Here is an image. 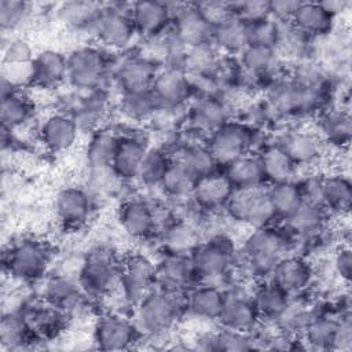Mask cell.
<instances>
[{"mask_svg":"<svg viewBox=\"0 0 352 352\" xmlns=\"http://www.w3.org/2000/svg\"><path fill=\"white\" fill-rule=\"evenodd\" d=\"M155 264L143 253H129L121 260L120 289L124 298L136 305L151 289H154Z\"/></svg>","mask_w":352,"mask_h":352,"instance_id":"obj_8","label":"cell"},{"mask_svg":"<svg viewBox=\"0 0 352 352\" xmlns=\"http://www.w3.org/2000/svg\"><path fill=\"white\" fill-rule=\"evenodd\" d=\"M172 160L161 148H148L139 169L138 179L146 186H157L161 183Z\"/></svg>","mask_w":352,"mask_h":352,"instance_id":"obj_49","label":"cell"},{"mask_svg":"<svg viewBox=\"0 0 352 352\" xmlns=\"http://www.w3.org/2000/svg\"><path fill=\"white\" fill-rule=\"evenodd\" d=\"M195 180L197 179L186 168V165L177 160V161L170 162L160 186L168 195L180 198V197L191 195Z\"/></svg>","mask_w":352,"mask_h":352,"instance_id":"obj_47","label":"cell"},{"mask_svg":"<svg viewBox=\"0 0 352 352\" xmlns=\"http://www.w3.org/2000/svg\"><path fill=\"white\" fill-rule=\"evenodd\" d=\"M33 116V103L21 91H14L1 96L0 120L4 129H14L30 120Z\"/></svg>","mask_w":352,"mask_h":352,"instance_id":"obj_41","label":"cell"},{"mask_svg":"<svg viewBox=\"0 0 352 352\" xmlns=\"http://www.w3.org/2000/svg\"><path fill=\"white\" fill-rule=\"evenodd\" d=\"M324 210L326 208L319 201L305 197L300 206L285 219L286 230L297 235L314 234L322 227L324 221Z\"/></svg>","mask_w":352,"mask_h":352,"instance_id":"obj_34","label":"cell"},{"mask_svg":"<svg viewBox=\"0 0 352 352\" xmlns=\"http://www.w3.org/2000/svg\"><path fill=\"white\" fill-rule=\"evenodd\" d=\"M28 14V3L19 0H0V25L3 30L16 28Z\"/></svg>","mask_w":352,"mask_h":352,"instance_id":"obj_56","label":"cell"},{"mask_svg":"<svg viewBox=\"0 0 352 352\" xmlns=\"http://www.w3.org/2000/svg\"><path fill=\"white\" fill-rule=\"evenodd\" d=\"M142 333L133 320L120 314L100 316L94 327V344L100 351H122L133 346Z\"/></svg>","mask_w":352,"mask_h":352,"instance_id":"obj_9","label":"cell"},{"mask_svg":"<svg viewBox=\"0 0 352 352\" xmlns=\"http://www.w3.org/2000/svg\"><path fill=\"white\" fill-rule=\"evenodd\" d=\"M92 201L81 187H65L55 198V212L58 220L66 228H78L91 214Z\"/></svg>","mask_w":352,"mask_h":352,"instance_id":"obj_19","label":"cell"},{"mask_svg":"<svg viewBox=\"0 0 352 352\" xmlns=\"http://www.w3.org/2000/svg\"><path fill=\"white\" fill-rule=\"evenodd\" d=\"M261 318L271 319L274 322L285 312L290 302V296L275 285L271 279L261 283L252 296Z\"/></svg>","mask_w":352,"mask_h":352,"instance_id":"obj_37","label":"cell"},{"mask_svg":"<svg viewBox=\"0 0 352 352\" xmlns=\"http://www.w3.org/2000/svg\"><path fill=\"white\" fill-rule=\"evenodd\" d=\"M261 315L252 297L239 293H226L223 309L217 322L221 327L252 333L257 329Z\"/></svg>","mask_w":352,"mask_h":352,"instance_id":"obj_14","label":"cell"},{"mask_svg":"<svg viewBox=\"0 0 352 352\" xmlns=\"http://www.w3.org/2000/svg\"><path fill=\"white\" fill-rule=\"evenodd\" d=\"M43 297L45 302L65 314L80 307L87 293L82 290L78 279L74 280L66 275H56L45 282Z\"/></svg>","mask_w":352,"mask_h":352,"instance_id":"obj_25","label":"cell"},{"mask_svg":"<svg viewBox=\"0 0 352 352\" xmlns=\"http://www.w3.org/2000/svg\"><path fill=\"white\" fill-rule=\"evenodd\" d=\"M226 209L234 220L254 228L271 226L276 219L268 191L263 186L253 188H234Z\"/></svg>","mask_w":352,"mask_h":352,"instance_id":"obj_5","label":"cell"},{"mask_svg":"<svg viewBox=\"0 0 352 352\" xmlns=\"http://www.w3.org/2000/svg\"><path fill=\"white\" fill-rule=\"evenodd\" d=\"M118 138V135L106 129H99L94 132L88 142L85 153L88 165L96 170L110 168Z\"/></svg>","mask_w":352,"mask_h":352,"instance_id":"obj_40","label":"cell"},{"mask_svg":"<svg viewBox=\"0 0 352 352\" xmlns=\"http://www.w3.org/2000/svg\"><path fill=\"white\" fill-rule=\"evenodd\" d=\"M187 312L186 293L151 289L135 309V324L142 334L161 336L169 331Z\"/></svg>","mask_w":352,"mask_h":352,"instance_id":"obj_1","label":"cell"},{"mask_svg":"<svg viewBox=\"0 0 352 352\" xmlns=\"http://www.w3.org/2000/svg\"><path fill=\"white\" fill-rule=\"evenodd\" d=\"M224 300L226 293L217 286L208 283L199 285L191 287L186 293L187 312L201 319L217 320L223 309Z\"/></svg>","mask_w":352,"mask_h":352,"instance_id":"obj_27","label":"cell"},{"mask_svg":"<svg viewBox=\"0 0 352 352\" xmlns=\"http://www.w3.org/2000/svg\"><path fill=\"white\" fill-rule=\"evenodd\" d=\"M151 89L161 107L172 109L183 103L190 96L191 82L183 69L176 65L160 69Z\"/></svg>","mask_w":352,"mask_h":352,"instance_id":"obj_18","label":"cell"},{"mask_svg":"<svg viewBox=\"0 0 352 352\" xmlns=\"http://www.w3.org/2000/svg\"><path fill=\"white\" fill-rule=\"evenodd\" d=\"M120 107L122 114L129 120L144 121L154 117V114L161 109V104L153 89H146L122 94Z\"/></svg>","mask_w":352,"mask_h":352,"instance_id":"obj_43","label":"cell"},{"mask_svg":"<svg viewBox=\"0 0 352 352\" xmlns=\"http://www.w3.org/2000/svg\"><path fill=\"white\" fill-rule=\"evenodd\" d=\"M37 336L30 327L23 314H6L0 323V342L3 348L19 349L32 341V337Z\"/></svg>","mask_w":352,"mask_h":352,"instance_id":"obj_39","label":"cell"},{"mask_svg":"<svg viewBox=\"0 0 352 352\" xmlns=\"http://www.w3.org/2000/svg\"><path fill=\"white\" fill-rule=\"evenodd\" d=\"M32 69V85L40 88L58 87L67 78V56L56 50H44L34 56Z\"/></svg>","mask_w":352,"mask_h":352,"instance_id":"obj_26","label":"cell"},{"mask_svg":"<svg viewBox=\"0 0 352 352\" xmlns=\"http://www.w3.org/2000/svg\"><path fill=\"white\" fill-rule=\"evenodd\" d=\"M172 36L177 45L186 48L210 41L212 28L194 4H184L172 19Z\"/></svg>","mask_w":352,"mask_h":352,"instance_id":"obj_17","label":"cell"},{"mask_svg":"<svg viewBox=\"0 0 352 352\" xmlns=\"http://www.w3.org/2000/svg\"><path fill=\"white\" fill-rule=\"evenodd\" d=\"M318 201L333 212H348L352 201V184L348 176L336 173L318 184Z\"/></svg>","mask_w":352,"mask_h":352,"instance_id":"obj_29","label":"cell"},{"mask_svg":"<svg viewBox=\"0 0 352 352\" xmlns=\"http://www.w3.org/2000/svg\"><path fill=\"white\" fill-rule=\"evenodd\" d=\"M179 161H182L186 165V168L192 173L195 179L216 172L217 168V162L214 161L206 144L188 147Z\"/></svg>","mask_w":352,"mask_h":352,"instance_id":"obj_50","label":"cell"},{"mask_svg":"<svg viewBox=\"0 0 352 352\" xmlns=\"http://www.w3.org/2000/svg\"><path fill=\"white\" fill-rule=\"evenodd\" d=\"M78 124L73 116L54 113L48 116L40 126V139L43 144L54 153L69 150L77 140Z\"/></svg>","mask_w":352,"mask_h":352,"instance_id":"obj_21","label":"cell"},{"mask_svg":"<svg viewBox=\"0 0 352 352\" xmlns=\"http://www.w3.org/2000/svg\"><path fill=\"white\" fill-rule=\"evenodd\" d=\"M147 150L148 148L142 139L131 135L120 136L110 169L121 180L138 179Z\"/></svg>","mask_w":352,"mask_h":352,"instance_id":"obj_22","label":"cell"},{"mask_svg":"<svg viewBox=\"0 0 352 352\" xmlns=\"http://www.w3.org/2000/svg\"><path fill=\"white\" fill-rule=\"evenodd\" d=\"M78 111L73 116L78 126L95 125L106 111V98L99 94H91L87 96L77 109Z\"/></svg>","mask_w":352,"mask_h":352,"instance_id":"obj_51","label":"cell"},{"mask_svg":"<svg viewBox=\"0 0 352 352\" xmlns=\"http://www.w3.org/2000/svg\"><path fill=\"white\" fill-rule=\"evenodd\" d=\"M231 4L234 15L248 23L270 16V1H242Z\"/></svg>","mask_w":352,"mask_h":352,"instance_id":"obj_57","label":"cell"},{"mask_svg":"<svg viewBox=\"0 0 352 352\" xmlns=\"http://www.w3.org/2000/svg\"><path fill=\"white\" fill-rule=\"evenodd\" d=\"M99 41L113 50H124L133 40L136 32L129 10H124L120 4L104 6L95 28Z\"/></svg>","mask_w":352,"mask_h":352,"instance_id":"obj_11","label":"cell"},{"mask_svg":"<svg viewBox=\"0 0 352 352\" xmlns=\"http://www.w3.org/2000/svg\"><path fill=\"white\" fill-rule=\"evenodd\" d=\"M232 191L234 187L227 176L224 173L213 172L195 180L191 197L199 208L216 210L226 208Z\"/></svg>","mask_w":352,"mask_h":352,"instance_id":"obj_24","label":"cell"},{"mask_svg":"<svg viewBox=\"0 0 352 352\" xmlns=\"http://www.w3.org/2000/svg\"><path fill=\"white\" fill-rule=\"evenodd\" d=\"M290 245L289 232L275 228L272 224L254 228L243 245L246 270L256 278L271 275L276 263L286 256Z\"/></svg>","mask_w":352,"mask_h":352,"instance_id":"obj_2","label":"cell"},{"mask_svg":"<svg viewBox=\"0 0 352 352\" xmlns=\"http://www.w3.org/2000/svg\"><path fill=\"white\" fill-rule=\"evenodd\" d=\"M158 70L154 60L146 56H132L120 65L116 80L122 94L146 91L151 89Z\"/></svg>","mask_w":352,"mask_h":352,"instance_id":"obj_23","label":"cell"},{"mask_svg":"<svg viewBox=\"0 0 352 352\" xmlns=\"http://www.w3.org/2000/svg\"><path fill=\"white\" fill-rule=\"evenodd\" d=\"M197 282L190 254L168 252L157 264L154 274V287L166 292L186 293Z\"/></svg>","mask_w":352,"mask_h":352,"instance_id":"obj_12","label":"cell"},{"mask_svg":"<svg viewBox=\"0 0 352 352\" xmlns=\"http://www.w3.org/2000/svg\"><path fill=\"white\" fill-rule=\"evenodd\" d=\"M254 142V132L241 122H226L209 135L206 147L217 165L227 166L232 161L249 154Z\"/></svg>","mask_w":352,"mask_h":352,"instance_id":"obj_7","label":"cell"},{"mask_svg":"<svg viewBox=\"0 0 352 352\" xmlns=\"http://www.w3.org/2000/svg\"><path fill=\"white\" fill-rule=\"evenodd\" d=\"M217 346L219 351H250L256 349V340L250 333L236 331L221 327L217 331Z\"/></svg>","mask_w":352,"mask_h":352,"instance_id":"obj_53","label":"cell"},{"mask_svg":"<svg viewBox=\"0 0 352 352\" xmlns=\"http://www.w3.org/2000/svg\"><path fill=\"white\" fill-rule=\"evenodd\" d=\"M272 106L286 114H305L318 106L316 85H305L298 81L275 84L270 94Z\"/></svg>","mask_w":352,"mask_h":352,"instance_id":"obj_13","label":"cell"},{"mask_svg":"<svg viewBox=\"0 0 352 352\" xmlns=\"http://www.w3.org/2000/svg\"><path fill=\"white\" fill-rule=\"evenodd\" d=\"M224 175L234 188H253L265 183L258 155L246 154L226 166Z\"/></svg>","mask_w":352,"mask_h":352,"instance_id":"obj_35","label":"cell"},{"mask_svg":"<svg viewBox=\"0 0 352 352\" xmlns=\"http://www.w3.org/2000/svg\"><path fill=\"white\" fill-rule=\"evenodd\" d=\"M191 121L198 129L206 131L210 135L226 122H228V109L223 100L205 96L194 104L191 111Z\"/></svg>","mask_w":352,"mask_h":352,"instance_id":"obj_38","label":"cell"},{"mask_svg":"<svg viewBox=\"0 0 352 352\" xmlns=\"http://www.w3.org/2000/svg\"><path fill=\"white\" fill-rule=\"evenodd\" d=\"M334 19L336 16H333L323 7L322 3L301 1L290 23L305 36L318 37V36H326L333 30Z\"/></svg>","mask_w":352,"mask_h":352,"instance_id":"obj_28","label":"cell"},{"mask_svg":"<svg viewBox=\"0 0 352 352\" xmlns=\"http://www.w3.org/2000/svg\"><path fill=\"white\" fill-rule=\"evenodd\" d=\"M131 18L136 34L144 38H155L172 25V16L166 3L157 0L133 3L131 6Z\"/></svg>","mask_w":352,"mask_h":352,"instance_id":"obj_16","label":"cell"},{"mask_svg":"<svg viewBox=\"0 0 352 352\" xmlns=\"http://www.w3.org/2000/svg\"><path fill=\"white\" fill-rule=\"evenodd\" d=\"M323 4V7L333 15V16H337L340 12L345 11L351 3L349 1H345V0H330V1H320Z\"/></svg>","mask_w":352,"mask_h":352,"instance_id":"obj_61","label":"cell"},{"mask_svg":"<svg viewBox=\"0 0 352 352\" xmlns=\"http://www.w3.org/2000/svg\"><path fill=\"white\" fill-rule=\"evenodd\" d=\"M50 258V249L43 241L23 238L4 252L3 267L15 279L36 282L45 275Z\"/></svg>","mask_w":352,"mask_h":352,"instance_id":"obj_4","label":"cell"},{"mask_svg":"<svg viewBox=\"0 0 352 352\" xmlns=\"http://www.w3.org/2000/svg\"><path fill=\"white\" fill-rule=\"evenodd\" d=\"M104 4L87 0L65 1L56 8L58 19L70 29L95 28V23L103 11Z\"/></svg>","mask_w":352,"mask_h":352,"instance_id":"obj_31","label":"cell"},{"mask_svg":"<svg viewBox=\"0 0 352 352\" xmlns=\"http://www.w3.org/2000/svg\"><path fill=\"white\" fill-rule=\"evenodd\" d=\"M296 165H309L322 154V139L307 131H294L279 143Z\"/></svg>","mask_w":352,"mask_h":352,"instance_id":"obj_32","label":"cell"},{"mask_svg":"<svg viewBox=\"0 0 352 352\" xmlns=\"http://www.w3.org/2000/svg\"><path fill=\"white\" fill-rule=\"evenodd\" d=\"M210 41L216 50L228 54H241L250 43L249 23L238 16H232L212 30Z\"/></svg>","mask_w":352,"mask_h":352,"instance_id":"obj_30","label":"cell"},{"mask_svg":"<svg viewBox=\"0 0 352 352\" xmlns=\"http://www.w3.org/2000/svg\"><path fill=\"white\" fill-rule=\"evenodd\" d=\"M107 60L96 47H80L67 56V80L78 89H94L104 76Z\"/></svg>","mask_w":352,"mask_h":352,"instance_id":"obj_10","label":"cell"},{"mask_svg":"<svg viewBox=\"0 0 352 352\" xmlns=\"http://www.w3.org/2000/svg\"><path fill=\"white\" fill-rule=\"evenodd\" d=\"M188 77H205L217 66V50L212 41L186 48L179 65Z\"/></svg>","mask_w":352,"mask_h":352,"instance_id":"obj_36","label":"cell"},{"mask_svg":"<svg viewBox=\"0 0 352 352\" xmlns=\"http://www.w3.org/2000/svg\"><path fill=\"white\" fill-rule=\"evenodd\" d=\"M234 258V242L226 235H216L206 242L198 243L190 253L195 278L202 282L216 279L227 274Z\"/></svg>","mask_w":352,"mask_h":352,"instance_id":"obj_6","label":"cell"},{"mask_svg":"<svg viewBox=\"0 0 352 352\" xmlns=\"http://www.w3.org/2000/svg\"><path fill=\"white\" fill-rule=\"evenodd\" d=\"M121 260L107 246L91 249L81 264L78 282L87 296H106L120 287Z\"/></svg>","mask_w":352,"mask_h":352,"instance_id":"obj_3","label":"cell"},{"mask_svg":"<svg viewBox=\"0 0 352 352\" xmlns=\"http://www.w3.org/2000/svg\"><path fill=\"white\" fill-rule=\"evenodd\" d=\"M338 319L324 315H315L302 331L305 342L315 349H333Z\"/></svg>","mask_w":352,"mask_h":352,"instance_id":"obj_46","label":"cell"},{"mask_svg":"<svg viewBox=\"0 0 352 352\" xmlns=\"http://www.w3.org/2000/svg\"><path fill=\"white\" fill-rule=\"evenodd\" d=\"M334 270L344 282H349L352 272V253L348 246H342L337 252L334 257Z\"/></svg>","mask_w":352,"mask_h":352,"instance_id":"obj_60","label":"cell"},{"mask_svg":"<svg viewBox=\"0 0 352 352\" xmlns=\"http://www.w3.org/2000/svg\"><path fill=\"white\" fill-rule=\"evenodd\" d=\"M267 191L276 217L283 219L290 216L305 198L302 188L293 180L274 183Z\"/></svg>","mask_w":352,"mask_h":352,"instance_id":"obj_42","label":"cell"},{"mask_svg":"<svg viewBox=\"0 0 352 352\" xmlns=\"http://www.w3.org/2000/svg\"><path fill=\"white\" fill-rule=\"evenodd\" d=\"M322 136L331 144L342 147L349 143L351 138V117L345 110H330L320 118L319 122Z\"/></svg>","mask_w":352,"mask_h":352,"instance_id":"obj_45","label":"cell"},{"mask_svg":"<svg viewBox=\"0 0 352 352\" xmlns=\"http://www.w3.org/2000/svg\"><path fill=\"white\" fill-rule=\"evenodd\" d=\"M122 230L135 239H147L157 230V217L151 205L143 199L132 198L125 201L118 213Z\"/></svg>","mask_w":352,"mask_h":352,"instance_id":"obj_20","label":"cell"},{"mask_svg":"<svg viewBox=\"0 0 352 352\" xmlns=\"http://www.w3.org/2000/svg\"><path fill=\"white\" fill-rule=\"evenodd\" d=\"M164 243L170 253L190 254L199 242L198 235L191 226L183 221H175L166 227L164 232Z\"/></svg>","mask_w":352,"mask_h":352,"instance_id":"obj_48","label":"cell"},{"mask_svg":"<svg viewBox=\"0 0 352 352\" xmlns=\"http://www.w3.org/2000/svg\"><path fill=\"white\" fill-rule=\"evenodd\" d=\"M301 1L275 0L270 1V16L278 22H290Z\"/></svg>","mask_w":352,"mask_h":352,"instance_id":"obj_58","label":"cell"},{"mask_svg":"<svg viewBox=\"0 0 352 352\" xmlns=\"http://www.w3.org/2000/svg\"><path fill=\"white\" fill-rule=\"evenodd\" d=\"M270 279L292 297L309 286L314 279V268L307 258L286 254L276 263Z\"/></svg>","mask_w":352,"mask_h":352,"instance_id":"obj_15","label":"cell"},{"mask_svg":"<svg viewBox=\"0 0 352 352\" xmlns=\"http://www.w3.org/2000/svg\"><path fill=\"white\" fill-rule=\"evenodd\" d=\"M351 348H352V323H351L349 314H346L338 319L333 349L349 351Z\"/></svg>","mask_w":352,"mask_h":352,"instance_id":"obj_59","label":"cell"},{"mask_svg":"<svg viewBox=\"0 0 352 352\" xmlns=\"http://www.w3.org/2000/svg\"><path fill=\"white\" fill-rule=\"evenodd\" d=\"M278 33H279V22L271 16L249 23L250 43L275 47Z\"/></svg>","mask_w":352,"mask_h":352,"instance_id":"obj_55","label":"cell"},{"mask_svg":"<svg viewBox=\"0 0 352 352\" xmlns=\"http://www.w3.org/2000/svg\"><path fill=\"white\" fill-rule=\"evenodd\" d=\"M34 56L33 48L25 38H12L3 48L1 65H29Z\"/></svg>","mask_w":352,"mask_h":352,"instance_id":"obj_54","label":"cell"},{"mask_svg":"<svg viewBox=\"0 0 352 352\" xmlns=\"http://www.w3.org/2000/svg\"><path fill=\"white\" fill-rule=\"evenodd\" d=\"M258 160L261 164L264 180L270 184L292 180L297 166L279 143L264 147L258 155Z\"/></svg>","mask_w":352,"mask_h":352,"instance_id":"obj_33","label":"cell"},{"mask_svg":"<svg viewBox=\"0 0 352 352\" xmlns=\"http://www.w3.org/2000/svg\"><path fill=\"white\" fill-rule=\"evenodd\" d=\"M278 52L275 47L265 44L250 43L241 52V60L243 69L249 74L263 76L270 73L278 62Z\"/></svg>","mask_w":352,"mask_h":352,"instance_id":"obj_44","label":"cell"},{"mask_svg":"<svg viewBox=\"0 0 352 352\" xmlns=\"http://www.w3.org/2000/svg\"><path fill=\"white\" fill-rule=\"evenodd\" d=\"M194 7L202 15V18L206 21V23L212 28V30L214 28L223 25L232 16H235L231 3L201 1V3H194Z\"/></svg>","mask_w":352,"mask_h":352,"instance_id":"obj_52","label":"cell"}]
</instances>
